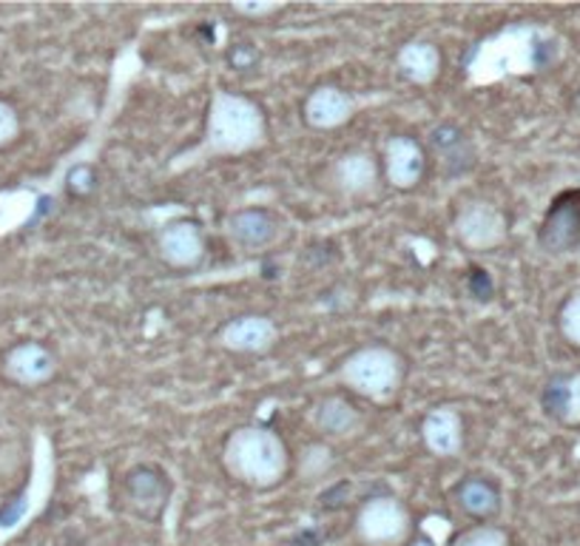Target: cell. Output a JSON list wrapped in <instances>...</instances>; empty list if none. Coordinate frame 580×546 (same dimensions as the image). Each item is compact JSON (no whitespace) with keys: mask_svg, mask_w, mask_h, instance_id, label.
Returning a JSON list of instances; mask_svg holds the SVG:
<instances>
[{"mask_svg":"<svg viewBox=\"0 0 580 546\" xmlns=\"http://www.w3.org/2000/svg\"><path fill=\"white\" fill-rule=\"evenodd\" d=\"M205 250H208V239H205L203 225L191 216L171 220L157 231V254L171 268H196L205 259Z\"/></svg>","mask_w":580,"mask_h":546,"instance_id":"8","label":"cell"},{"mask_svg":"<svg viewBox=\"0 0 580 546\" xmlns=\"http://www.w3.org/2000/svg\"><path fill=\"white\" fill-rule=\"evenodd\" d=\"M223 470L250 490H273L290 470L288 447L270 427H237L228 432L223 445Z\"/></svg>","mask_w":580,"mask_h":546,"instance_id":"1","label":"cell"},{"mask_svg":"<svg viewBox=\"0 0 580 546\" xmlns=\"http://www.w3.org/2000/svg\"><path fill=\"white\" fill-rule=\"evenodd\" d=\"M558 331L572 347H580V290H572L560 304Z\"/></svg>","mask_w":580,"mask_h":546,"instance_id":"22","label":"cell"},{"mask_svg":"<svg viewBox=\"0 0 580 546\" xmlns=\"http://www.w3.org/2000/svg\"><path fill=\"white\" fill-rule=\"evenodd\" d=\"M225 231L239 248H270L279 239V220L268 208H239L228 216Z\"/></svg>","mask_w":580,"mask_h":546,"instance_id":"17","label":"cell"},{"mask_svg":"<svg viewBox=\"0 0 580 546\" xmlns=\"http://www.w3.org/2000/svg\"><path fill=\"white\" fill-rule=\"evenodd\" d=\"M540 407L549 418L567 427L580 425V371L552 376L540 390Z\"/></svg>","mask_w":580,"mask_h":546,"instance_id":"18","label":"cell"},{"mask_svg":"<svg viewBox=\"0 0 580 546\" xmlns=\"http://www.w3.org/2000/svg\"><path fill=\"white\" fill-rule=\"evenodd\" d=\"M452 504L459 506L464 518L475 524H493L501 515V486L486 475H466L459 484L452 486Z\"/></svg>","mask_w":580,"mask_h":546,"instance_id":"14","label":"cell"},{"mask_svg":"<svg viewBox=\"0 0 580 546\" xmlns=\"http://www.w3.org/2000/svg\"><path fill=\"white\" fill-rule=\"evenodd\" d=\"M216 342L230 353L259 356V353H268L279 342V328L273 319L262 317V313H243V317L228 319L219 328Z\"/></svg>","mask_w":580,"mask_h":546,"instance_id":"10","label":"cell"},{"mask_svg":"<svg viewBox=\"0 0 580 546\" xmlns=\"http://www.w3.org/2000/svg\"><path fill=\"white\" fill-rule=\"evenodd\" d=\"M97 189V171L95 165H88V162H77L75 169H68L66 174V191L77 200H86V196L95 194Z\"/></svg>","mask_w":580,"mask_h":546,"instance_id":"23","label":"cell"},{"mask_svg":"<svg viewBox=\"0 0 580 546\" xmlns=\"http://www.w3.org/2000/svg\"><path fill=\"white\" fill-rule=\"evenodd\" d=\"M353 529L365 546H405L412 538V515L393 495H373L358 506Z\"/></svg>","mask_w":580,"mask_h":546,"instance_id":"4","label":"cell"},{"mask_svg":"<svg viewBox=\"0 0 580 546\" xmlns=\"http://www.w3.org/2000/svg\"><path fill=\"white\" fill-rule=\"evenodd\" d=\"M230 68L245 72V68H254L259 63V49L254 43H234L228 52Z\"/></svg>","mask_w":580,"mask_h":546,"instance_id":"25","label":"cell"},{"mask_svg":"<svg viewBox=\"0 0 580 546\" xmlns=\"http://www.w3.org/2000/svg\"><path fill=\"white\" fill-rule=\"evenodd\" d=\"M171 490H174V484H171L169 472L157 464H135L122 479L126 501L135 510V515L146 521L162 518L171 501Z\"/></svg>","mask_w":580,"mask_h":546,"instance_id":"5","label":"cell"},{"mask_svg":"<svg viewBox=\"0 0 580 546\" xmlns=\"http://www.w3.org/2000/svg\"><path fill=\"white\" fill-rule=\"evenodd\" d=\"M336 378L362 398L390 402L405 378V358L387 344H367L342 358Z\"/></svg>","mask_w":580,"mask_h":546,"instance_id":"3","label":"cell"},{"mask_svg":"<svg viewBox=\"0 0 580 546\" xmlns=\"http://www.w3.org/2000/svg\"><path fill=\"white\" fill-rule=\"evenodd\" d=\"M427 151L416 137L393 135L382 146V174L387 185L398 191H412L425 180Z\"/></svg>","mask_w":580,"mask_h":546,"instance_id":"9","label":"cell"},{"mask_svg":"<svg viewBox=\"0 0 580 546\" xmlns=\"http://www.w3.org/2000/svg\"><path fill=\"white\" fill-rule=\"evenodd\" d=\"M353 115H356V97L333 83L316 86L302 103L304 122L316 131L342 129L353 120Z\"/></svg>","mask_w":580,"mask_h":546,"instance_id":"11","label":"cell"},{"mask_svg":"<svg viewBox=\"0 0 580 546\" xmlns=\"http://www.w3.org/2000/svg\"><path fill=\"white\" fill-rule=\"evenodd\" d=\"M3 371L12 382L23 387H41L57 373V358L41 342H21L9 347L3 356Z\"/></svg>","mask_w":580,"mask_h":546,"instance_id":"13","label":"cell"},{"mask_svg":"<svg viewBox=\"0 0 580 546\" xmlns=\"http://www.w3.org/2000/svg\"><path fill=\"white\" fill-rule=\"evenodd\" d=\"M21 135V117L9 106L7 100H0V149H7Z\"/></svg>","mask_w":580,"mask_h":546,"instance_id":"24","label":"cell"},{"mask_svg":"<svg viewBox=\"0 0 580 546\" xmlns=\"http://www.w3.org/2000/svg\"><path fill=\"white\" fill-rule=\"evenodd\" d=\"M574 108H578V111H580V95H578V100H574Z\"/></svg>","mask_w":580,"mask_h":546,"instance_id":"29","label":"cell"},{"mask_svg":"<svg viewBox=\"0 0 580 546\" xmlns=\"http://www.w3.org/2000/svg\"><path fill=\"white\" fill-rule=\"evenodd\" d=\"M450 546H509V535L495 524H473L470 529L455 535Z\"/></svg>","mask_w":580,"mask_h":546,"instance_id":"21","label":"cell"},{"mask_svg":"<svg viewBox=\"0 0 580 546\" xmlns=\"http://www.w3.org/2000/svg\"><path fill=\"white\" fill-rule=\"evenodd\" d=\"M333 185L342 191L344 196H370L376 194L378 180H382V165L373 160L367 151H347L339 157L331 169Z\"/></svg>","mask_w":580,"mask_h":546,"instance_id":"15","label":"cell"},{"mask_svg":"<svg viewBox=\"0 0 580 546\" xmlns=\"http://www.w3.org/2000/svg\"><path fill=\"white\" fill-rule=\"evenodd\" d=\"M268 140L265 111L245 95L214 92L205 122V140L196 157H239L262 149Z\"/></svg>","mask_w":580,"mask_h":546,"instance_id":"2","label":"cell"},{"mask_svg":"<svg viewBox=\"0 0 580 546\" xmlns=\"http://www.w3.org/2000/svg\"><path fill=\"white\" fill-rule=\"evenodd\" d=\"M311 425L319 436L324 439H351L362 430V413L356 410L353 402H347L344 396H324L319 398L316 405L311 410Z\"/></svg>","mask_w":580,"mask_h":546,"instance_id":"16","label":"cell"},{"mask_svg":"<svg viewBox=\"0 0 580 546\" xmlns=\"http://www.w3.org/2000/svg\"><path fill=\"white\" fill-rule=\"evenodd\" d=\"M538 243L549 254L580 250V189H569L555 196L540 223Z\"/></svg>","mask_w":580,"mask_h":546,"instance_id":"7","label":"cell"},{"mask_svg":"<svg viewBox=\"0 0 580 546\" xmlns=\"http://www.w3.org/2000/svg\"><path fill=\"white\" fill-rule=\"evenodd\" d=\"M396 66L412 86H432L441 75V49L432 41H407L398 49Z\"/></svg>","mask_w":580,"mask_h":546,"instance_id":"19","label":"cell"},{"mask_svg":"<svg viewBox=\"0 0 580 546\" xmlns=\"http://www.w3.org/2000/svg\"><path fill=\"white\" fill-rule=\"evenodd\" d=\"M405 546H436V540H432L430 535H412Z\"/></svg>","mask_w":580,"mask_h":546,"instance_id":"28","label":"cell"},{"mask_svg":"<svg viewBox=\"0 0 580 546\" xmlns=\"http://www.w3.org/2000/svg\"><path fill=\"white\" fill-rule=\"evenodd\" d=\"M230 9L237 14H243V18H268V14L279 12L282 3H250V0H245V3H234Z\"/></svg>","mask_w":580,"mask_h":546,"instance_id":"26","label":"cell"},{"mask_svg":"<svg viewBox=\"0 0 580 546\" xmlns=\"http://www.w3.org/2000/svg\"><path fill=\"white\" fill-rule=\"evenodd\" d=\"M452 231L459 236V243L470 250H493L498 245L506 243V216L498 205L484 203V200H475V203H466L464 208L455 214V223Z\"/></svg>","mask_w":580,"mask_h":546,"instance_id":"6","label":"cell"},{"mask_svg":"<svg viewBox=\"0 0 580 546\" xmlns=\"http://www.w3.org/2000/svg\"><path fill=\"white\" fill-rule=\"evenodd\" d=\"M470 290H473V297L490 299V293H493V279L486 277V270L470 268Z\"/></svg>","mask_w":580,"mask_h":546,"instance_id":"27","label":"cell"},{"mask_svg":"<svg viewBox=\"0 0 580 546\" xmlns=\"http://www.w3.org/2000/svg\"><path fill=\"white\" fill-rule=\"evenodd\" d=\"M430 146H432V151L439 154V160H441V165H444L447 174H461V171L473 169V162H475L473 142H470V137H466L459 126H450V122H444V126H439V129H432Z\"/></svg>","mask_w":580,"mask_h":546,"instance_id":"20","label":"cell"},{"mask_svg":"<svg viewBox=\"0 0 580 546\" xmlns=\"http://www.w3.org/2000/svg\"><path fill=\"white\" fill-rule=\"evenodd\" d=\"M421 441L436 459H455L464 450V416L459 407L439 405L421 418Z\"/></svg>","mask_w":580,"mask_h":546,"instance_id":"12","label":"cell"}]
</instances>
